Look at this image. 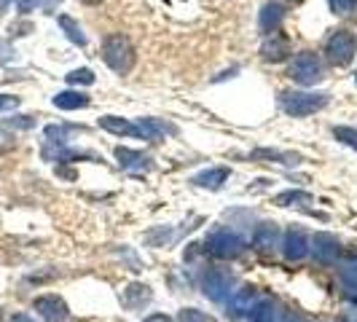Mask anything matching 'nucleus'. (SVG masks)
I'll list each match as a JSON object with an SVG mask.
<instances>
[{
  "label": "nucleus",
  "instance_id": "nucleus-21",
  "mask_svg": "<svg viewBox=\"0 0 357 322\" xmlns=\"http://www.w3.org/2000/svg\"><path fill=\"white\" fill-rule=\"evenodd\" d=\"M341 287H344V296L357 304V263L352 258H349V263H344V268H341Z\"/></svg>",
  "mask_w": 357,
  "mask_h": 322
},
{
  "label": "nucleus",
  "instance_id": "nucleus-3",
  "mask_svg": "<svg viewBox=\"0 0 357 322\" xmlns=\"http://www.w3.org/2000/svg\"><path fill=\"white\" fill-rule=\"evenodd\" d=\"M204 247H207V252L215 255V258L229 261V258H239L242 252L248 250V239H245L242 233L231 231V229H218V231L207 233Z\"/></svg>",
  "mask_w": 357,
  "mask_h": 322
},
{
  "label": "nucleus",
  "instance_id": "nucleus-10",
  "mask_svg": "<svg viewBox=\"0 0 357 322\" xmlns=\"http://www.w3.org/2000/svg\"><path fill=\"white\" fill-rule=\"evenodd\" d=\"M282 252L287 261H301L309 252V236L301 229H287L285 239H282Z\"/></svg>",
  "mask_w": 357,
  "mask_h": 322
},
{
  "label": "nucleus",
  "instance_id": "nucleus-18",
  "mask_svg": "<svg viewBox=\"0 0 357 322\" xmlns=\"http://www.w3.org/2000/svg\"><path fill=\"white\" fill-rule=\"evenodd\" d=\"M229 167H213V169H204V172H199L194 183H197L199 188H210V191H218L226 180H229Z\"/></svg>",
  "mask_w": 357,
  "mask_h": 322
},
{
  "label": "nucleus",
  "instance_id": "nucleus-36",
  "mask_svg": "<svg viewBox=\"0 0 357 322\" xmlns=\"http://www.w3.org/2000/svg\"><path fill=\"white\" fill-rule=\"evenodd\" d=\"M355 81H357V72H355Z\"/></svg>",
  "mask_w": 357,
  "mask_h": 322
},
{
  "label": "nucleus",
  "instance_id": "nucleus-11",
  "mask_svg": "<svg viewBox=\"0 0 357 322\" xmlns=\"http://www.w3.org/2000/svg\"><path fill=\"white\" fill-rule=\"evenodd\" d=\"M282 22H285V6H280V3H264L261 17H258L261 33H266V36L277 33L282 27Z\"/></svg>",
  "mask_w": 357,
  "mask_h": 322
},
{
  "label": "nucleus",
  "instance_id": "nucleus-12",
  "mask_svg": "<svg viewBox=\"0 0 357 322\" xmlns=\"http://www.w3.org/2000/svg\"><path fill=\"white\" fill-rule=\"evenodd\" d=\"M255 298H258L255 287L234 290L231 296H229V312H231V317H245V314H250L252 306H255Z\"/></svg>",
  "mask_w": 357,
  "mask_h": 322
},
{
  "label": "nucleus",
  "instance_id": "nucleus-9",
  "mask_svg": "<svg viewBox=\"0 0 357 322\" xmlns=\"http://www.w3.org/2000/svg\"><path fill=\"white\" fill-rule=\"evenodd\" d=\"M287 54H290V38L285 33L277 30V33L266 36L264 46H261V56L266 62H282V59H287Z\"/></svg>",
  "mask_w": 357,
  "mask_h": 322
},
{
  "label": "nucleus",
  "instance_id": "nucleus-29",
  "mask_svg": "<svg viewBox=\"0 0 357 322\" xmlns=\"http://www.w3.org/2000/svg\"><path fill=\"white\" fill-rule=\"evenodd\" d=\"M14 145H17L14 135H11V132H6V129L0 126V153H8V151H11Z\"/></svg>",
  "mask_w": 357,
  "mask_h": 322
},
{
  "label": "nucleus",
  "instance_id": "nucleus-19",
  "mask_svg": "<svg viewBox=\"0 0 357 322\" xmlns=\"http://www.w3.org/2000/svg\"><path fill=\"white\" fill-rule=\"evenodd\" d=\"M116 159L124 169H148L151 159L140 151H129V148H116Z\"/></svg>",
  "mask_w": 357,
  "mask_h": 322
},
{
  "label": "nucleus",
  "instance_id": "nucleus-14",
  "mask_svg": "<svg viewBox=\"0 0 357 322\" xmlns=\"http://www.w3.org/2000/svg\"><path fill=\"white\" fill-rule=\"evenodd\" d=\"M137 132H140V137H145V140L159 143V140H164V135H175L178 129H175L172 124H164V121H159V118H140Z\"/></svg>",
  "mask_w": 357,
  "mask_h": 322
},
{
  "label": "nucleus",
  "instance_id": "nucleus-31",
  "mask_svg": "<svg viewBox=\"0 0 357 322\" xmlns=\"http://www.w3.org/2000/svg\"><path fill=\"white\" fill-rule=\"evenodd\" d=\"M36 6H38V0H17V8L22 14H30Z\"/></svg>",
  "mask_w": 357,
  "mask_h": 322
},
{
  "label": "nucleus",
  "instance_id": "nucleus-24",
  "mask_svg": "<svg viewBox=\"0 0 357 322\" xmlns=\"http://www.w3.org/2000/svg\"><path fill=\"white\" fill-rule=\"evenodd\" d=\"M314 199L312 194H306V191H282V194H277L274 197V204L277 207H290V204H312Z\"/></svg>",
  "mask_w": 357,
  "mask_h": 322
},
{
  "label": "nucleus",
  "instance_id": "nucleus-38",
  "mask_svg": "<svg viewBox=\"0 0 357 322\" xmlns=\"http://www.w3.org/2000/svg\"><path fill=\"white\" fill-rule=\"evenodd\" d=\"M293 3H298V0H293Z\"/></svg>",
  "mask_w": 357,
  "mask_h": 322
},
{
  "label": "nucleus",
  "instance_id": "nucleus-13",
  "mask_svg": "<svg viewBox=\"0 0 357 322\" xmlns=\"http://www.w3.org/2000/svg\"><path fill=\"white\" fill-rule=\"evenodd\" d=\"M280 245V229L274 223H261L252 233V247L258 252H271Z\"/></svg>",
  "mask_w": 357,
  "mask_h": 322
},
{
  "label": "nucleus",
  "instance_id": "nucleus-26",
  "mask_svg": "<svg viewBox=\"0 0 357 322\" xmlns=\"http://www.w3.org/2000/svg\"><path fill=\"white\" fill-rule=\"evenodd\" d=\"M333 137H336L339 143L349 145V148L357 151V129H352V126H336V129H333Z\"/></svg>",
  "mask_w": 357,
  "mask_h": 322
},
{
  "label": "nucleus",
  "instance_id": "nucleus-17",
  "mask_svg": "<svg viewBox=\"0 0 357 322\" xmlns=\"http://www.w3.org/2000/svg\"><path fill=\"white\" fill-rule=\"evenodd\" d=\"M89 94H84V91H75V89H68V91H59V94H54V105L59 107V110H81V107H89Z\"/></svg>",
  "mask_w": 357,
  "mask_h": 322
},
{
  "label": "nucleus",
  "instance_id": "nucleus-30",
  "mask_svg": "<svg viewBox=\"0 0 357 322\" xmlns=\"http://www.w3.org/2000/svg\"><path fill=\"white\" fill-rule=\"evenodd\" d=\"M19 107V97L14 94H0V110H14Z\"/></svg>",
  "mask_w": 357,
  "mask_h": 322
},
{
  "label": "nucleus",
  "instance_id": "nucleus-6",
  "mask_svg": "<svg viewBox=\"0 0 357 322\" xmlns=\"http://www.w3.org/2000/svg\"><path fill=\"white\" fill-rule=\"evenodd\" d=\"M234 277L231 274H226V271H220V268H210L207 274H204V279H202V293L215 301V304H223V301H229V296H231L234 290Z\"/></svg>",
  "mask_w": 357,
  "mask_h": 322
},
{
  "label": "nucleus",
  "instance_id": "nucleus-22",
  "mask_svg": "<svg viewBox=\"0 0 357 322\" xmlns=\"http://www.w3.org/2000/svg\"><path fill=\"white\" fill-rule=\"evenodd\" d=\"M250 322H280V306L274 301H258L250 312Z\"/></svg>",
  "mask_w": 357,
  "mask_h": 322
},
{
  "label": "nucleus",
  "instance_id": "nucleus-25",
  "mask_svg": "<svg viewBox=\"0 0 357 322\" xmlns=\"http://www.w3.org/2000/svg\"><path fill=\"white\" fill-rule=\"evenodd\" d=\"M178 322H218V320H215L213 314H207V312H199V309H180Z\"/></svg>",
  "mask_w": 357,
  "mask_h": 322
},
{
  "label": "nucleus",
  "instance_id": "nucleus-27",
  "mask_svg": "<svg viewBox=\"0 0 357 322\" xmlns=\"http://www.w3.org/2000/svg\"><path fill=\"white\" fill-rule=\"evenodd\" d=\"M65 78H68V84H75V86H78V84H86V86L94 84V72H91L89 68H78V70L68 72Z\"/></svg>",
  "mask_w": 357,
  "mask_h": 322
},
{
  "label": "nucleus",
  "instance_id": "nucleus-16",
  "mask_svg": "<svg viewBox=\"0 0 357 322\" xmlns=\"http://www.w3.org/2000/svg\"><path fill=\"white\" fill-rule=\"evenodd\" d=\"M100 126L110 132V135H119V137H140L137 132V124L126 121V118H119V116H102L100 118Z\"/></svg>",
  "mask_w": 357,
  "mask_h": 322
},
{
  "label": "nucleus",
  "instance_id": "nucleus-20",
  "mask_svg": "<svg viewBox=\"0 0 357 322\" xmlns=\"http://www.w3.org/2000/svg\"><path fill=\"white\" fill-rule=\"evenodd\" d=\"M252 159L255 161L268 159V161H277V164H285V167H296V164H301V156H298V153L271 151V148H258V151H252Z\"/></svg>",
  "mask_w": 357,
  "mask_h": 322
},
{
  "label": "nucleus",
  "instance_id": "nucleus-15",
  "mask_svg": "<svg viewBox=\"0 0 357 322\" xmlns=\"http://www.w3.org/2000/svg\"><path fill=\"white\" fill-rule=\"evenodd\" d=\"M151 301V287L148 285H140V282H135V285H129L121 293V306L129 309V312H135V309H140L143 304Z\"/></svg>",
  "mask_w": 357,
  "mask_h": 322
},
{
  "label": "nucleus",
  "instance_id": "nucleus-28",
  "mask_svg": "<svg viewBox=\"0 0 357 322\" xmlns=\"http://www.w3.org/2000/svg\"><path fill=\"white\" fill-rule=\"evenodd\" d=\"M328 3H331L333 14H339V17H349L357 8V0H328Z\"/></svg>",
  "mask_w": 357,
  "mask_h": 322
},
{
  "label": "nucleus",
  "instance_id": "nucleus-7",
  "mask_svg": "<svg viewBox=\"0 0 357 322\" xmlns=\"http://www.w3.org/2000/svg\"><path fill=\"white\" fill-rule=\"evenodd\" d=\"M33 309L38 312V317L46 322H68L70 317V312H68V304L59 298V296H38L36 301H33Z\"/></svg>",
  "mask_w": 357,
  "mask_h": 322
},
{
  "label": "nucleus",
  "instance_id": "nucleus-23",
  "mask_svg": "<svg viewBox=\"0 0 357 322\" xmlns=\"http://www.w3.org/2000/svg\"><path fill=\"white\" fill-rule=\"evenodd\" d=\"M59 27L65 30V36H68V40H70V43H75V46H86V36H84L81 24H78L73 17L62 14V17H59Z\"/></svg>",
  "mask_w": 357,
  "mask_h": 322
},
{
  "label": "nucleus",
  "instance_id": "nucleus-32",
  "mask_svg": "<svg viewBox=\"0 0 357 322\" xmlns=\"http://www.w3.org/2000/svg\"><path fill=\"white\" fill-rule=\"evenodd\" d=\"M8 322H36V320H33L30 314H24V312H17V314L8 317Z\"/></svg>",
  "mask_w": 357,
  "mask_h": 322
},
{
  "label": "nucleus",
  "instance_id": "nucleus-8",
  "mask_svg": "<svg viewBox=\"0 0 357 322\" xmlns=\"http://www.w3.org/2000/svg\"><path fill=\"white\" fill-rule=\"evenodd\" d=\"M309 250L314 252V261L320 263H333L336 255H339V239L333 233H314V239L309 242Z\"/></svg>",
  "mask_w": 357,
  "mask_h": 322
},
{
  "label": "nucleus",
  "instance_id": "nucleus-37",
  "mask_svg": "<svg viewBox=\"0 0 357 322\" xmlns=\"http://www.w3.org/2000/svg\"><path fill=\"white\" fill-rule=\"evenodd\" d=\"M296 322H304V320H296Z\"/></svg>",
  "mask_w": 357,
  "mask_h": 322
},
{
  "label": "nucleus",
  "instance_id": "nucleus-34",
  "mask_svg": "<svg viewBox=\"0 0 357 322\" xmlns=\"http://www.w3.org/2000/svg\"><path fill=\"white\" fill-rule=\"evenodd\" d=\"M6 8H8V0H0V14H3Z\"/></svg>",
  "mask_w": 357,
  "mask_h": 322
},
{
  "label": "nucleus",
  "instance_id": "nucleus-4",
  "mask_svg": "<svg viewBox=\"0 0 357 322\" xmlns=\"http://www.w3.org/2000/svg\"><path fill=\"white\" fill-rule=\"evenodd\" d=\"M290 78L301 86H314L325 78V68H322V59L312 52L296 54L293 65H290Z\"/></svg>",
  "mask_w": 357,
  "mask_h": 322
},
{
  "label": "nucleus",
  "instance_id": "nucleus-1",
  "mask_svg": "<svg viewBox=\"0 0 357 322\" xmlns=\"http://www.w3.org/2000/svg\"><path fill=\"white\" fill-rule=\"evenodd\" d=\"M102 59H105V65L113 72L126 75V72H132L135 62H137V52H135V46H132L129 38L121 36V33H113L102 43Z\"/></svg>",
  "mask_w": 357,
  "mask_h": 322
},
{
  "label": "nucleus",
  "instance_id": "nucleus-2",
  "mask_svg": "<svg viewBox=\"0 0 357 322\" xmlns=\"http://www.w3.org/2000/svg\"><path fill=\"white\" fill-rule=\"evenodd\" d=\"M280 105L287 116L304 118V116H312L328 105V94H322V91H282Z\"/></svg>",
  "mask_w": 357,
  "mask_h": 322
},
{
  "label": "nucleus",
  "instance_id": "nucleus-33",
  "mask_svg": "<svg viewBox=\"0 0 357 322\" xmlns=\"http://www.w3.org/2000/svg\"><path fill=\"white\" fill-rule=\"evenodd\" d=\"M143 322H172V317H167V314H151Z\"/></svg>",
  "mask_w": 357,
  "mask_h": 322
},
{
  "label": "nucleus",
  "instance_id": "nucleus-5",
  "mask_svg": "<svg viewBox=\"0 0 357 322\" xmlns=\"http://www.w3.org/2000/svg\"><path fill=\"white\" fill-rule=\"evenodd\" d=\"M355 52H357V40H355V36L347 33V30H336L333 36L328 38V43H325V54H328V59H331L336 68L349 65Z\"/></svg>",
  "mask_w": 357,
  "mask_h": 322
},
{
  "label": "nucleus",
  "instance_id": "nucleus-35",
  "mask_svg": "<svg viewBox=\"0 0 357 322\" xmlns=\"http://www.w3.org/2000/svg\"><path fill=\"white\" fill-rule=\"evenodd\" d=\"M81 3H102V0H81Z\"/></svg>",
  "mask_w": 357,
  "mask_h": 322
}]
</instances>
